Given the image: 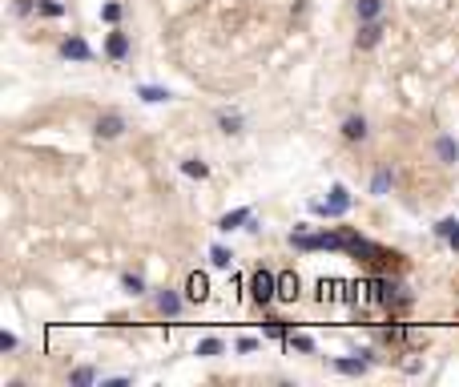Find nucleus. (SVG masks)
<instances>
[{
  "mask_svg": "<svg viewBox=\"0 0 459 387\" xmlns=\"http://www.w3.org/2000/svg\"><path fill=\"white\" fill-rule=\"evenodd\" d=\"M137 97L141 101H149V105H157V101H169V89H162V85H137Z\"/></svg>",
  "mask_w": 459,
  "mask_h": 387,
  "instance_id": "nucleus-18",
  "label": "nucleus"
},
{
  "mask_svg": "<svg viewBox=\"0 0 459 387\" xmlns=\"http://www.w3.org/2000/svg\"><path fill=\"white\" fill-rule=\"evenodd\" d=\"M101 375L97 367H73L69 371V387H89V383H97Z\"/></svg>",
  "mask_w": 459,
  "mask_h": 387,
  "instance_id": "nucleus-17",
  "label": "nucleus"
},
{
  "mask_svg": "<svg viewBox=\"0 0 459 387\" xmlns=\"http://www.w3.org/2000/svg\"><path fill=\"white\" fill-rule=\"evenodd\" d=\"M61 57L65 61H93V48L85 45L81 36H69L65 45H61Z\"/></svg>",
  "mask_w": 459,
  "mask_h": 387,
  "instance_id": "nucleus-11",
  "label": "nucleus"
},
{
  "mask_svg": "<svg viewBox=\"0 0 459 387\" xmlns=\"http://www.w3.org/2000/svg\"><path fill=\"white\" fill-rule=\"evenodd\" d=\"M181 174L202 182V177H210V165H206V161H197V158H185V161H181Z\"/></svg>",
  "mask_w": 459,
  "mask_h": 387,
  "instance_id": "nucleus-21",
  "label": "nucleus"
},
{
  "mask_svg": "<svg viewBox=\"0 0 459 387\" xmlns=\"http://www.w3.org/2000/svg\"><path fill=\"white\" fill-rule=\"evenodd\" d=\"M435 158H439L443 165H456L459 161V142L451 133H439V137H435Z\"/></svg>",
  "mask_w": 459,
  "mask_h": 387,
  "instance_id": "nucleus-7",
  "label": "nucleus"
},
{
  "mask_svg": "<svg viewBox=\"0 0 459 387\" xmlns=\"http://www.w3.org/2000/svg\"><path fill=\"white\" fill-rule=\"evenodd\" d=\"M362 359H334L330 367L339 371V375H367V367H371V351H359Z\"/></svg>",
  "mask_w": 459,
  "mask_h": 387,
  "instance_id": "nucleus-9",
  "label": "nucleus"
},
{
  "mask_svg": "<svg viewBox=\"0 0 459 387\" xmlns=\"http://www.w3.org/2000/svg\"><path fill=\"white\" fill-rule=\"evenodd\" d=\"M33 8H41V0H13V16H33Z\"/></svg>",
  "mask_w": 459,
  "mask_h": 387,
  "instance_id": "nucleus-25",
  "label": "nucleus"
},
{
  "mask_svg": "<svg viewBox=\"0 0 459 387\" xmlns=\"http://www.w3.org/2000/svg\"><path fill=\"white\" fill-rule=\"evenodd\" d=\"M0 351H17V335H13V331L0 335Z\"/></svg>",
  "mask_w": 459,
  "mask_h": 387,
  "instance_id": "nucleus-29",
  "label": "nucleus"
},
{
  "mask_svg": "<svg viewBox=\"0 0 459 387\" xmlns=\"http://www.w3.org/2000/svg\"><path fill=\"white\" fill-rule=\"evenodd\" d=\"M210 262L218 271H230V266H234V254H230L226 246H210Z\"/></svg>",
  "mask_w": 459,
  "mask_h": 387,
  "instance_id": "nucleus-24",
  "label": "nucleus"
},
{
  "mask_svg": "<svg viewBox=\"0 0 459 387\" xmlns=\"http://www.w3.org/2000/svg\"><path fill=\"white\" fill-rule=\"evenodd\" d=\"M346 210H351V194H346V186H330L327 202H314V214H323V218H343Z\"/></svg>",
  "mask_w": 459,
  "mask_h": 387,
  "instance_id": "nucleus-3",
  "label": "nucleus"
},
{
  "mask_svg": "<svg viewBox=\"0 0 459 387\" xmlns=\"http://www.w3.org/2000/svg\"><path fill=\"white\" fill-rule=\"evenodd\" d=\"M290 246H295V250H346V246H351V234H346V230H323V234L295 230V234H290Z\"/></svg>",
  "mask_w": 459,
  "mask_h": 387,
  "instance_id": "nucleus-1",
  "label": "nucleus"
},
{
  "mask_svg": "<svg viewBox=\"0 0 459 387\" xmlns=\"http://www.w3.org/2000/svg\"><path fill=\"white\" fill-rule=\"evenodd\" d=\"M93 133H97V142H117V137L125 133V117H121V113H101Z\"/></svg>",
  "mask_w": 459,
  "mask_h": 387,
  "instance_id": "nucleus-4",
  "label": "nucleus"
},
{
  "mask_svg": "<svg viewBox=\"0 0 459 387\" xmlns=\"http://www.w3.org/2000/svg\"><path fill=\"white\" fill-rule=\"evenodd\" d=\"M250 299H254L258 306L274 303V299H278V274L266 271V266H258V271L250 274Z\"/></svg>",
  "mask_w": 459,
  "mask_h": 387,
  "instance_id": "nucleus-2",
  "label": "nucleus"
},
{
  "mask_svg": "<svg viewBox=\"0 0 459 387\" xmlns=\"http://www.w3.org/2000/svg\"><path fill=\"white\" fill-rule=\"evenodd\" d=\"M298 290H302L298 274H295V271H282V274H278V299H282V303H295Z\"/></svg>",
  "mask_w": 459,
  "mask_h": 387,
  "instance_id": "nucleus-13",
  "label": "nucleus"
},
{
  "mask_svg": "<svg viewBox=\"0 0 459 387\" xmlns=\"http://www.w3.org/2000/svg\"><path fill=\"white\" fill-rule=\"evenodd\" d=\"M343 137L346 142H367V117H362V113L343 117Z\"/></svg>",
  "mask_w": 459,
  "mask_h": 387,
  "instance_id": "nucleus-12",
  "label": "nucleus"
},
{
  "mask_svg": "<svg viewBox=\"0 0 459 387\" xmlns=\"http://www.w3.org/2000/svg\"><path fill=\"white\" fill-rule=\"evenodd\" d=\"M41 13L45 16H61L65 13V4H57V0H41Z\"/></svg>",
  "mask_w": 459,
  "mask_h": 387,
  "instance_id": "nucleus-27",
  "label": "nucleus"
},
{
  "mask_svg": "<svg viewBox=\"0 0 459 387\" xmlns=\"http://www.w3.org/2000/svg\"><path fill=\"white\" fill-rule=\"evenodd\" d=\"M355 16L362 20H383V0H355Z\"/></svg>",
  "mask_w": 459,
  "mask_h": 387,
  "instance_id": "nucleus-16",
  "label": "nucleus"
},
{
  "mask_svg": "<svg viewBox=\"0 0 459 387\" xmlns=\"http://www.w3.org/2000/svg\"><path fill=\"white\" fill-rule=\"evenodd\" d=\"M254 347H258V339H238V351H242V355H250V351H254Z\"/></svg>",
  "mask_w": 459,
  "mask_h": 387,
  "instance_id": "nucleus-30",
  "label": "nucleus"
},
{
  "mask_svg": "<svg viewBox=\"0 0 459 387\" xmlns=\"http://www.w3.org/2000/svg\"><path fill=\"white\" fill-rule=\"evenodd\" d=\"M383 20H362L359 25V36H355V48H362V53H367V48H375L379 41H383Z\"/></svg>",
  "mask_w": 459,
  "mask_h": 387,
  "instance_id": "nucleus-5",
  "label": "nucleus"
},
{
  "mask_svg": "<svg viewBox=\"0 0 459 387\" xmlns=\"http://www.w3.org/2000/svg\"><path fill=\"white\" fill-rule=\"evenodd\" d=\"M222 351H226V343H222V339H202L194 355H202V359H213V355H222Z\"/></svg>",
  "mask_w": 459,
  "mask_h": 387,
  "instance_id": "nucleus-23",
  "label": "nucleus"
},
{
  "mask_svg": "<svg viewBox=\"0 0 459 387\" xmlns=\"http://www.w3.org/2000/svg\"><path fill=\"white\" fill-rule=\"evenodd\" d=\"M121 290L137 299V294H146V278H141V274H121Z\"/></svg>",
  "mask_w": 459,
  "mask_h": 387,
  "instance_id": "nucleus-22",
  "label": "nucleus"
},
{
  "mask_svg": "<svg viewBox=\"0 0 459 387\" xmlns=\"http://www.w3.org/2000/svg\"><path fill=\"white\" fill-rule=\"evenodd\" d=\"M435 234H439L451 250H459V218H443V222H435Z\"/></svg>",
  "mask_w": 459,
  "mask_h": 387,
  "instance_id": "nucleus-15",
  "label": "nucleus"
},
{
  "mask_svg": "<svg viewBox=\"0 0 459 387\" xmlns=\"http://www.w3.org/2000/svg\"><path fill=\"white\" fill-rule=\"evenodd\" d=\"M395 186V174L383 165V170H375V177H371V194H387Z\"/></svg>",
  "mask_w": 459,
  "mask_h": 387,
  "instance_id": "nucleus-20",
  "label": "nucleus"
},
{
  "mask_svg": "<svg viewBox=\"0 0 459 387\" xmlns=\"http://www.w3.org/2000/svg\"><path fill=\"white\" fill-rule=\"evenodd\" d=\"M153 303H157V311H162L165 319H178V315H181V303H185V299H181L178 290H157V299H153Z\"/></svg>",
  "mask_w": 459,
  "mask_h": 387,
  "instance_id": "nucleus-8",
  "label": "nucleus"
},
{
  "mask_svg": "<svg viewBox=\"0 0 459 387\" xmlns=\"http://www.w3.org/2000/svg\"><path fill=\"white\" fill-rule=\"evenodd\" d=\"M242 125H246L242 113H218V129L222 133H242Z\"/></svg>",
  "mask_w": 459,
  "mask_h": 387,
  "instance_id": "nucleus-19",
  "label": "nucleus"
},
{
  "mask_svg": "<svg viewBox=\"0 0 459 387\" xmlns=\"http://www.w3.org/2000/svg\"><path fill=\"white\" fill-rule=\"evenodd\" d=\"M101 16H105L109 25H117V20H121V4H105V8H101Z\"/></svg>",
  "mask_w": 459,
  "mask_h": 387,
  "instance_id": "nucleus-28",
  "label": "nucleus"
},
{
  "mask_svg": "<svg viewBox=\"0 0 459 387\" xmlns=\"http://www.w3.org/2000/svg\"><path fill=\"white\" fill-rule=\"evenodd\" d=\"M250 218H254V210H250V206L230 210V214H222V218H218V230H238V226H246Z\"/></svg>",
  "mask_w": 459,
  "mask_h": 387,
  "instance_id": "nucleus-14",
  "label": "nucleus"
},
{
  "mask_svg": "<svg viewBox=\"0 0 459 387\" xmlns=\"http://www.w3.org/2000/svg\"><path fill=\"white\" fill-rule=\"evenodd\" d=\"M206 299H210V278L202 271H194L185 278V303H206Z\"/></svg>",
  "mask_w": 459,
  "mask_h": 387,
  "instance_id": "nucleus-6",
  "label": "nucleus"
},
{
  "mask_svg": "<svg viewBox=\"0 0 459 387\" xmlns=\"http://www.w3.org/2000/svg\"><path fill=\"white\" fill-rule=\"evenodd\" d=\"M290 347H298L302 355H311L314 351V339L311 335H290Z\"/></svg>",
  "mask_w": 459,
  "mask_h": 387,
  "instance_id": "nucleus-26",
  "label": "nucleus"
},
{
  "mask_svg": "<svg viewBox=\"0 0 459 387\" xmlns=\"http://www.w3.org/2000/svg\"><path fill=\"white\" fill-rule=\"evenodd\" d=\"M105 53H109V61H125V57H129V36L121 29H113L109 41H105Z\"/></svg>",
  "mask_w": 459,
  "mask_h": 387,
  "instance_id": "nucleus-10",
  "label": "nucleus"
}]
</instances>
